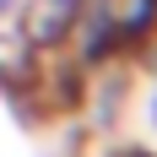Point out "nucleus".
Instances as JSON below:
<instances>
[{"instance_id":"1","label":"nucleus","mask_w":157,"mask_h":157,"mask_svg":"<svg viewBox=\"0 0 157 157\" xmlns=\"http://www.w3.org/2000/svg\"><path fill=\"white\" fill-rule=\"evenodd\" d=\"M71 16H76V0H38L33 16H27V33L38 38V44H54V38H65Z\"/></svg>"},{"instance_id":"2","label":"nucleus","mask_w":157,"mask_h":157,"mask_svg":"<svg viewBox=\"0 0 157 157\" xmlns=\"http://www.w3.org/2000/svg\"><path fill=\"white\" fill-rule=\"evenodd\" d=\"M114 157H146V152H114Z\"/></svg>"},{"instance_id":"3","label":"nucleus","mask_w":157,"mask_h":157,"mask_svg":"<svg viewBox=\"0 0 157 157\" xmlns=\"http://www.w3.org/2000/svg\"><path fill=\"white\" fill-rule=\"evenodd\" d=\"M0 6H6V0H0Z\"/></svg>"}]
</instances>
